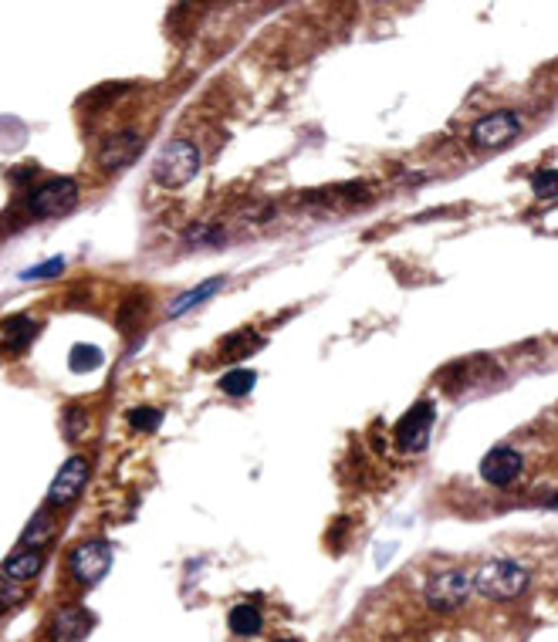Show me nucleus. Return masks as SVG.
Returning a JSON list of instances; mask_svg holds the SVG:
<instances>
[{
	"label": "nucleus",
	"instance_id": "f257e3e1",
	"mask_svg": "<svg viewBox=\"0 0 558 642\" xmlns=\"http://www.w3.org/2000/svg\"><path fill=\"white\" fill-rule=\"evenodd\" d=\"M528 582H531L528 568H521L518 561H511V558H491V561H484V565L477 568V575L470 578V588H477L487 599L504 602V599H518V595L528 588Z\"/></svg>",
	"mask_w": 558,
	"mask_h": 642
},
{
	"label": "nucleus",
	"instance_id": "f03ea898",
	"mask_svg": "<svg viewBox=\"0 0 558 642\" xmlns=\"http://www.w3.org/2000/svg\"><path fill=\"white\" fill-rule=\"evenodd\" d=\"M196 169H200V152L187 139L166 143L160 149L156 162H153V176L162 187H183V183H190L193 176H196Z\"/></svg>",
	"mask_w": 558,
	"mask_h": 642
},
{
	"label": "nucleus",
	"instance_id": "7ed1b4c3",
	"mask_svg": "<svg viewBox=\"0 0 558 642\" xmlns=\"http://www.w3.org/2000/svg\"><path fill=\"white\" fill-rule=\"evenodd\" d=\"M437 420V409L430 399H416L397 423V443L403 453H423L430 443V429Z\"/></svg>",
	"mask_w": 558,
	"mask_h": 642
},
{
	"label": "nucleus",
	"instance_id": "20e7f679",
	"mask_svg": "<svg viewBox=\"0 0 558 642\" xmlns=\"http://www.w3.org/2000/svg\"><path fill=\"white\" fill-rule=\"evenodd\" d=\"M74 204H78V183L68 179V176L48 179L38 190H31L28 196V210L34 217H61V213H68Z\"/></svg>",
	"mask_w": 558,
	"mask_h": 642
},
{
	"label": "nucleus",
	"instance_id": "39448f33",
	"mask_svg": "<svg viewBox=\"0 0 558 642\" xmlns=\"http://www.w3.org/2000/svg\"><path fill=\"white\" fill-rule=\"evenodd\" d=\"M112 568V548L109 541L92 538L72 551V575L82 585H99Z\"/></svg>",
	"mask_w": 558,
	"mask_h": 642
},
{
	"label": "nucleus",
	"instance_id": "423d86ee",
	"mask_svg": "<svg viewBox=\"0 0 558 642\" xmlns=\"http://www.w3.org/2000/svg\"><path fill=\"white\" fill-rule=\"evenodd\" d=\"M89 473H92V467L82 453L68 456V460L61 464L58 477H55V483H51V490H48V504H51V508H68L74 497L85 490Z\"/></svg>",
	"mask_w": 558,
	"mask_h": 642
},
{
	"label": "nucleus",
	"instance_id": "0eeeda50",
	"mask_svg": "<svg viewBox=\"0 0 558 642\" xmlns=\"http://www.w3.org/2000/svg\"><path fill=\"white\" fill-rule=\"evenodd\" d=\"M470 595V575L464 571H443L433 582L426 585V602L433 612H454L457 605H464Z\"/></svg>",
	"mask_w": 558,
	"mask_h": 642
},
{
	"label": "nucleus",
	"instance_id": "6e6552de",
	"mask_svg": "<svg viewBox=\"0 0 558 642\" xmlns=\"http://www.w3.org/2000/svg\"><path fill=\"white\" fill-rule=\"evenodd\" d=\"M139 152H143V135L135 129H122L102 143V149H99V166H102L105 173H116L122 166H133V162L139 160Z\"/></svg>",
	"mask_w": 558,
	"mask_h": 642
},
{
	"label": "nucleus",
	"instance_id": "1a4fd4ad",
	"mask_svg": "<svg viewBox=\"0 0 558 642\" xmlns=\"http://www.w3.org/2000/svg\"><path fill=\"white\" fill-rule=\"evenodd\" d=\"M518 132H521V116L501 108V112H491V116H484L474 126V146L498 149L504 146V143H511Z\"/></svg>",
	"mask_w": 558,
	"mask_h": 642
},
{
	"label": "nucleus",
	"instance_id": "9d476101",
	"mask_svg": "<svg viewBox=\"0 0 558 642\" xmlns=\"http://www.w3.org/2000/svg\"><path fill=\"white\" fill-rule=\"evenodd\" d=\"M521 470H525V456L514 450V447H494V450L481 460V477H484L487 483H494V487L514 483L521 477Z\"/></svg>",
	"mask_w": 558,
	"mask_h": 642
},
{
	"label": "nucleus",
	"instance_id": "9b49d317",
	"mask_svg": "<svg viewBox=\"0 0 558 642\" xmlns=\"http://www.w3.org/2000/svg\"><path fill=\"white\" fill-rule=\"evenodd\" d=\"M95 619H92L89 609H61L51 622V636L55 642H82L92 632Z\"/></svg>",
	"mask_w": 558,
	"mask_h": 642
},
{
	"label": "nucleus",
	"instance_id": "f8f14e48",
	"mask_svg": "<svg viewBox=\"0 0 558 642\" xmlns=\"http://www.w3.org/2000/svg\"><path fill=\"white\" fill-rule=\"evenodd\" d=\"M41 568H45V551H38V548H17L14 555L4 561V575L11 582H31V578H38Z\"/></svg>",
	"mask_w": 558,
	"mask_h": 642
},
{
	"label": "nucleus",
	"instance_id": "ddd939ff",
	"mask_svg": "<svg viewBox=\"0 0 558 642\" xmlns=\"http://www.w3.org/2000/svg\"><path fill=\"white\" fill-rule=\"evenodd\" d=\"M34 335H38V321L28 318V315H11L7 321H0V342L11 351L28 349Z\"/></svg>",
	"mask_w": 558,
	"mask_h": 642
},
{
	"label": "nucleus",
	"instance_id": "4468645a",
	"mask_svg": "<svg viewBox=\"0 0 558 642\" xmlns=\"http://www.w3.org/2000/svg\"><path fill=\"white\" fill-rule=\"evenodd\" d=\"M221 284H223V278H210V281H204V284H196L193 291H187V294H179V298H173V301H170V308H166V315H170V318H179L183 311H190V308H193V305H200L204 298H210V294L221 291Z\"/></svg>",
	"mask_w": 558,
	"mask_h": 642
},
{
	"label": "nucleus",
	"instance_id": "2eb2a0df",
	"mask_svg": "<svg viewBox=\"0 0 558 642\" xmlns=\"http://www.w3.org/2000/svg\"><path fill=\"white\" fill-rule=\"evenodd\" d=\"M51 534H55V521H51V514L38 511L34 517L28 521V527H24V534H21V548H45V541H51Z\"/></svg>",
	"mask_w": 558,
	"mask_h": 642
},
{
	"label": "nucleus",
	"instance_id": "dca6fc26",
	"mask_svg": "<svg viewBox=\"0 0 558 642\" xmlns=\"http://www.w3.org/2000/svg\"><path fill=\"white\" fill-rule=\"evenodd\" d=\"M261 626H265L261 609H254V605H234L231 609V629H234L237 636H257Z\"/></svg>",
	"mask_w": 558,
	"mask_h": 642
},
{
	"label": "nucleus",
	"instance_id": "f3484780",
	"mask_svg": "<svg viewBox=\"0 0 558 642\" xmlns=\"http://www.w3.org/2000/svg\"><path fill=\"white\" fill-rule=\"evenodd\" d=\"M254 382H257V376L250 369H231V372H223L217 386H221L223 395H237L240 399V395H248L254 389Z\"/></svg>",
	"mask_w": 558,
	"mask_h": 642
},
{
	"label": "nucleus",
	"instance_id": "a211bd4d",
	"mask_svg": "<svg viewBox=\"0 0 558 642\" xmlns=\"http://www.w3.org/2000/svg\"><path fill=\"white\" fill-rule=\"evenodd\" d=\"M102 351L95 349V345H74L72 351H68V369L72 372H92V369H102Z\"/></svg>",
	"mask_w": 558,
	"mask_h": 642
},
{
	"label": "nucleus",
	"instance_id": "6ab92c4d",
	"mask_svg": "<svg viewBox=\"0 0 558 642\" xmlns=\"http://www.w3.org/2000/svg\"><path fill=\"white\" fill-rule=\"evenodd\" d=\"M129 423H133V429H139V433H153V429H160L162 412L153 406H135L129 409Z\"/></svg>",
	"mask_w": 558,
	"mask_h": 642
},
{
	"label": "nucleus",
	"instance_id": "aec40b11",
	"mask_svg": "<svg viewBox=\"0 0 558 642\" xmlns=\"http://www.w3.org/2000/svg\"><path fill=\"white\" fill-rule=\"evenodd\" d=\"M531 193L538 196V200H552L558 193V173L555 169H538V173L531 176Z\"/></svg>",
	"mask_w": 558,
	"mask_h": 642
},
{
	"label": "nucleus",
	"instance_id": "412c9836",
	"mask_svg": "<svg viewBox=\"0 0 558 642\" xmlns=\"http://www.w3.org/2000/svg\"><path fill=\"white\" fill-rule=\"evenodd\" d=\"M61 271H65V257H51V261L38 264V267H28V271H21V278L24 281H41V278H58Z\"/></svg>",
	"mask_w": 558,
	"mask_h": 642
},
{
	"label": "nucleus",
	"instance_id": "4be33fe9",
	"mask_svg": "<svg viewBox=\"0 0 558 642\" xmlns=\"http://www.w3.org/2000/svg\"><path fill=\"white\" fill-rule=\"evenodd\" d=\"M21 595H24V588H21L17 582H11L7 575H0V609H11V605H17Z\"/></svg>",
	"mask_w": 558,
	"mask_h": 642
}]
</instances>
